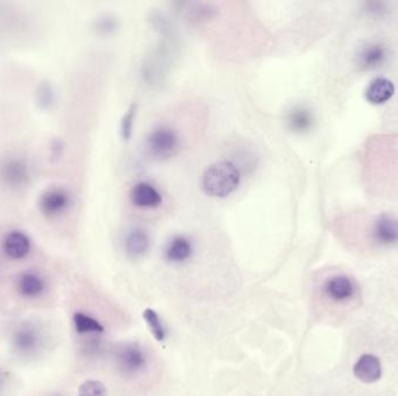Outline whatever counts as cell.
I'll list each match as a JSON object with an SVG mask.
<instances>
[{
    "label": "cell",
    "mask_w": 398,
    "mask_h": 396,
    "mask_svg": "<svg viewBox=\"0 0 398 396\" xmlns=\"http://www.w3.org/2000/svg\"><path fill=\"white\" fill-rule=\"evenodd\" d=\"M239 170L229 161H220L210 166L203 177V188L212 197L231 195L239 185Z\"/></svg>",
    "instance_id": "6da1fadb"
},
{
    "label": "cell",
    "mask_w": 398,
    "mask_h": 396,
    "mask_svg": "<svg viewBox=\"0 0 398 396\" xmlns=\"http://www.w3.org/2000/svg\"><path fill=\"white\" fill-rule=\"evenodd\" d=\"M324 293L328 300L338 306L353 307L360 301V286L355 279L350 275L338 273L333 275L325 281Z\"/></svg>",
    "instance_id": "7a4b0ae2"
},
{
    "label": "cell",
    "mask_w": 398,
    "mask_h": 396,
    "mask_svg": "<svg viewBox=\"0 0 398 396\" xmlns=\"http://www.w3.org/2000/svg\"><path fill=\"white\" fill-rule=\"evenodd\" d=\"M178 146L180 141L176 132L166 127L155 129L148 137V149L153 156L161 159L170 158L176 154Z\"/></svg>",
    "instance_id": "3957f363"
},
{
    "label": "cell",
    "mask_w": 398,
    "mask_h": 396,
    "mask_svg": "<svg viewBox=\"0 0 398 396\" xmlns=\"http://www.w3.org/2000/svg\"><path fill=\"white\" fill-rule=\"evenodd\" d=\"M370 239L375 246H390L398 243V217L382 214L372 222Z\"/></svg>",
    "instance_id": "277c9868"
},
{
    "label": "cell",
    "mask_w": 398,
    "mask_h": 396,
    "mask_svg": "<svg viewBox=\"0 0 398 396\" xmlns=\"http://www.w3.org/2000/svg\"><path fill=\"white\" fill-rule=\"evenodd\" d=\"M70 205V195L62 188H49L41 195V212L47 217H56L66 212Z\"/></svg>",
    "instance_id": "5b68a950"
},
{
    "label": "cell",
    "mask_w": 398,
    "mask_h": 396,
    "mask_svg": "<svg viewBox=\"0 0 398 396\" xmlns=\"http://www.w3.org/2000/svg\"><path fill=\"white\" fill-rule=\"evenodd\" d=\"M354 377L363 384H374L382 377L381 362L374 355H362L353 367Z\"/></svg>",
    "instance_id": "8992f818"
},
{
    "label": "cell",
    "mask_w": 398,
    "mask_h": 396,
    "mask_svg": "<svg viewBox=\"0 0 398 396\" xmlns=\"http://www.w3.org/2000/svg\"><path fill=\"white\" fill-rule=\"evenodd\" d=\"M3 249L6 256L11 259H22L30 253V237L23 231H10L8 235L5 236Z\"/></svg>",
    "instance_id": "52a82bcc"
},
{
    "label": "cell",
    "mask_w": 398,
    "mask_h": 396,
    "mask_svg": "<svg viewBox=\"0 0 398 396\" xmlns=\"http://www.w3.org/2000/svg\"><path fill=\"white\" fill-rule=\"evenodd\" d=\"M395 85L390 79L376 77L369 83L366 88L365 98L372 105H382L387 103L394 96Z\"/></svg>",
    "instance_id": "ba28073f"
},
{
    "label": "cell",
    "mask_w": 398,
    "mask_h": 396,
    "mask_svg": "<svg viewBox=\"0 0 398 396\" xmlns=\"http://www.w3.org/2000/svg\"><path fill=\"white\" fill-rule=\"evenodd\" d=\"M119 364L126 373H137L146 366L147 358L144 350L137 344L127 345L118 356Z\"/></svg>",
    "instance_id": "9c48e42d"
},
{
    "label": "cell",
    "mask_w": 398,
    "mask_h": 396,
    "mask_svg": "<svg viewBox=\"0 0 398 396\" xmlns=\"http://www.w3.org/2000/svg\"><path fill=\"white\" fill-rule=\"evenodd\" d=\"M0 175L6 184L15 188L22 186L30 179L28 166L25 164V161L20 159H10L5 161L0 169Z\"/></svg>",
    "instance_id": "30bf717a"
},
{
    "label": "cell",
    "mask_w": 398,
    "mask_h": 396,
    "mask_svg": "<svg viewBox=\"0 0 398 396\" xmlns=\"http://www.w3.org/2000/svg\"><path fill=\"white\" fill-rule=\"evenodd\" d=\"M133 204L141 208H155L162 201L160 192L147 183L135 185L131 192Z\"/></svg>",
    "instance_id": "8fae6325"
},
{
    "label": "cell",
    "mask_w": 398,
    "mask_h": 396,
    "mask_svg": "<svg viewBox=\"0 0 398 396\" xmlns=\"http://www.w3.org/2000/svg\"><path fill=\"white\" fill-rule=\"evenodd\" d=\"M387 59V50L382 44L372 43L366 47L359 56V66L363 70L377 69Z\"/></svg>",
    "instance_id": "7c38bea8"
},
{
    "label": "cell",
    "mask_w": 398,
    "mask_h": 396,
    "mask_svg": "<svg viewBox=\"0 0 398 396\" xmlns=\"http://www.w3.org/2000/svg\"><path fill=\"white\" fill-rule=\"evenodd\" d=\"M46 285H44V279L40 275L32 272H27L19 278L18 290L19 293L25 297H40L44 293Z\"/></svg>",
    "instance_id": "4fadbf2b"
},
{
    "label": "cell",
    "mask_w": 398,
    "mask_h": 396,
    "mask_svg": "<svg viewBox=\"0 0 398 396\" xmlns=\"http://www.w3.org/2000/svg\"><path fill=\"white\" fill-rule=\"evenodd\" d=\"M192 246L188 239L183 236H177L169 243L166 250V257L173 263H182L190 258Z\"/></svg>",
    "instance_id": "5bb4252c"
},
{
    "label": "cell",
    "mask_w": 398,
    "mask_h": 396,
    "mask_svg": "<svg viewBox=\"0 0 398 396\" xmlns=\"http://www.w3.org/2000/svg\"><path fill=\"white\" fill-rule=\"evenodd\" d=\"M125 246L131 257H141L149 249V237L144 230H133L126 239Z\"/></svg>",
    "instance_id": "9a60e30c"
},
{
    "label": "cell",
    "mask_w": 398,
    "mask_h": 396,
    "mask_svg": "<svg viewBox=\"0 0 398 396\" xmlns=\"http://www.w3.org/2000/svg\"><path fill=\"white\" fill-rule=\"evenodd\" d=\"M15 348H18L21 353H30L37 348L39 343V336L37 331L32 328H22L15 333L13 337Z\"/></svg>",
    "instance_id": "2e32d148"
},
{
    "label": "cell",
    "mask_w": 398,
    "mask_h": 396,
    "mask_svg": "<svg viewBox=\"0 0 398 396\" xmlns=\"http://www.w3.org/2000/svg\"><path fill=\"white\" fill-rule=\"evenodd\" d=\"M287 122L292 130L295 132H305L309 130L312 126L314 119L309 110L305 108H295L292 113L289 114Z\"/></svg>",
    "instance_id": "e0dca14e"
},
{
    "label": "cell",
    "mask_w": 398,
    "mask_h": 396,
    "mask_svg": "<svg viewBox=\"0 0 398 396\" xmlns=\"http://www.w3.org/2000/svg\"><path fill=\"white\" fill-rule=\"evenodd\" d=\"M74 324L78 334H95L103 333L104 327L97 319L83 313H76L74 315Z\"/></svg>",
    "instance_id": "ac0fdd59"
},
{
    "label": "cell",
    "mask_w": 398,
    "mask_h": 396,
    "mask_svg": "<svg viewBox=\"0 0 398 396\" xmlns=\"http://www.w3.org/2000/svg\"><path fill=\"white\" fill-rule=\"evenodd\" d=\"M142 316H144V321L147 322L148 327L151 329L155 339L162 341L166 338V329H164L162 321L160 319L159 314L155 312L154 309L147 308L144 309Z\"/></svg>",
    "instance_id": "d6986e66"
},
{
    "label": "cell",
    "mask_w": 398,
    "mask_h": 396,
    "mask_svg": "<svg viewBox=\"0 0 398 396\" xmlns=\"http://www.w3.org/2000/svg\"><path fill=\"white\" fill-rule=\"evenodd\" d=\"M78 396H107L106 387L103 382L86 380L79 386Z\"/></svg>",
    "instance_id": "ffe728a7"
},
{
    "label": "cell",
    "mask_w": 398,
    "mask_h": 396,
    "mask_svg": "<svg viewBox=\"0 0 398 396\" xmlns=\"http://www.w3.org/2000/svg\"><path fill=\"white\" fill-rule=\"evenodd\" d=\"M195 6L196 8H192V10L189 11L191 20L202 21V20H207L209 18H212L216 14V8H212L211 5L195 4Z\"/></svg>",
    "instance_id": "44dd1931"
},
{
    "label": "cell",
    "mask_w": 398,
    "mask_h": 396,
    "mask_svg": "<svg viewBox=\"0 0 398 396\" xmlns=\"http://www.w3.org/2000/svg\"><path fill=\"white\" fill-rule=\"evenodd\" d=\"M137 113V105H132L125 114L122 122V137L129 139L132 136L133 126H134V118Z\"/></svg>",
    "instance_id": "7402d4cb"
}]
</instances>
